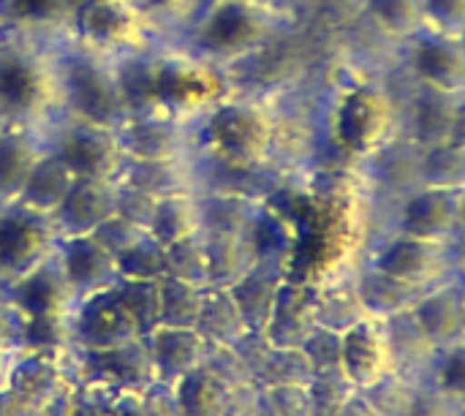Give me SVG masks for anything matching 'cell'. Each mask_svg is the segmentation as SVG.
Returning <instances> with one entry per match:
<instances>
[{"label":"cell","instance_id":"obj_13","mask_svg":"<svg viewBox=\"0 0 465 416\" xmlns=\"http://www.w3.org/2000/svg\"><path fill=\"white\" fill-rule=\"evenodd\" d=\"M351 22L384 52L387 63L411 35L425 27L422 0H346Z\"/></svg>","mask_w":465,"mask_h":416},{"label":"cell","instance_id":"obj_27","mask_svg":"<svg viewBox=\"0 0 465 416\" xmlns=\"http://www.w3.org/2000/svg\"><path fill=\"white\" fill-rule=\"evenodd\" d=\"M384 327H387V341H390V354H392L395 371L409 379L425 381L433 360L439 357V349L430 343V338L425 335V330L420 327L414 313L406 311L392 319H384Z\"/></svg>","mask_w":465,"mask_h":416},{"label":"cell","instance_id":"obj_37","mask_svg":"<svg viewBox=\"0 0 465 416\" xmlns=\"http://www.w3.org/2000/svg\"><path fill=\"white\" fill-rule=\"evenodd\" d=\"M117 294L128 313L134 316L139 335L147 338L155 327H161V278L158 281H120Z\"/></svg>","mask_w":465,"mask_h":416},{"label":"cell","instance_id":"obj_10","mask_svg":"<svg viewBox=\"0 0 465 416\" xmlns=\"http://www.w3.org/2000/svg\"><path fill=\"white\" fill-rule=\"evenodd\" d=\"M458 245L460 243H436L390 232L384 243L373 251L368 264L406 283L433 289L452 278H460Z\"/></svg>","mask_w":465,"mask_h":416},{"label":"cell","instance_id":"obj_30","mask_svg":"<svg viewBox=\"0 0 465 416\" xmlns=\"http://www.w3.org/2000/svg\"><path fill=\"white\" fill-rule=\"evenodd\" d=\"M74 183H76V177L68 172V166L46 144V153L35 163L22 196L16 199V204L35 210V213H44V215H52L60 207V202L68 196Z\"/></svg>","mask_w":465,"mask_h":416},{"label":"cell","instance_id":"obj_7","mask_svg":"<svg viewBox=\"0 0 465 416\" xmlns=\"http://www.w3.org/2000/svg\"><path fill=\"white\" fill-rule=\"evenodd\" d=\"M49 150L68 166L76 180H112L117 183L128 166L120 131L93 125L74 117H60L46 131Z\"/></svg>","mask_w":465,"mask_h":416},{"label":"cell","instance_id":"obj_43","mask_svg":"<svg viewBox=\"0 0 465 416\" xmlns=\"http://www.w3.org/2000/svg\"><path fill=\"white\" fill-rule=\"evenodd\" d=\"M302 354L308 357L313 376L338 373L343 371V335L327 327H316L302 343Z\"/></svg>","mask_w":465,"mask_h":416},{"label":"cell","instance_id":"obj_53","mask_svg":"<svg viewBox=\"0 0 465 416\" xmlns=\"http://www.w3.org/2000/svg\"><path fill=\"white\" fill-rule=\"evenodd\" d=\"M256 416H278V411L272 409L270 398L264 390H259V401H256Z\"/></svg>","mask_w":465,"mask_h":416},{"label":"cell","instance_id":"obj_24","mask_svg":"<svg viewBox=\"0 0 465 416\" xmlns=\"http://www.w3.org/2000/svg\"><path fill=\"white\" fill-rule=\"evenodd\" d=\"M44 153L46 134L0 125V207L16 204Z\"/></svg>","mask_w":465,"mask_h":416},{"label":"cell","instance_id":"obj_4","mask_svg":"<svg viewBox=\"0 0 465 416\" xmlns=\"http://www.w3.org/2000/svg\"><path fill=\"white\" fill-rule=\"evenodd\" d=\"M63 117L114 128L131 117V104L120 76V60L104 57L71 41H60Z\"/></svg>","mask_w":465,"mask_h":416},{"label":"cell","instance_id":"obj_22","mask_svg":"<svg viewBox=\"0 0 465 416\" xmlns=\"http://www.w3.org/2000/svg\"><path fill=\"white\" fill-rule=\"evenodd\" d=\"M411 313L439 352L465 343V302L460 278H452L425 292V297L411 308Z\"/></svg>","mask_w":465,"mask_h":416},{"label":"cell","instance_id":"obj_15","mask_svg":"<svg viewBox=\"0 0 465 416\" xmlns=\"http://www.w3.org/2000/svg\"><path fill=\"white\" fill-rule=\"evenodd\" d=\"M120 185L112 180H76L60 207L52 213L60 240L93 234L101 223L117 215Z\"/></svg>","mask_w":465,"mask_h":416},{"label":"cell","instance_id":"obj_32","mask_svg":"<svg viewBox=\"0 0 465 416\" xmlns=\"http://www.w3.org/2000/svg\"><path fill=\"white\" fill-rule=\"evenodd\" d=\"M368 319L357 286H354V272L351 275H338L330 278L327 283L319 286L316 294V327H327L332 332H346L357 322Z\"/></svg>","mask_w":465,"mask_h":416},{"label":"cell","instance_id":"obj_23","mask_svg":"<svg viewBox=\"0 0 465 416\" xmlns=\"http://www.w3.org/2000/svg\"><path fill=\"white\" fill-rule=\"evenodd\" d=\"M76 0H0V30L38 38L65 41Z\"/></svg>","mask_w":465,"mask_h":416},{"label":"cell","instance_id":"obj_19","mask_svg":"<svg viewBox=\"0 0 465 416\" xmlns=\"http://www.w3.org/2000/svg\"><path fill=\"white\" fill-rule=\"evenodd\" d=\"M316 294L319 286L286 278L262 332L272 349H302L308 335L316 330Z\"/></svg>","mask_w":465,"mask_h":416},{"label":"cell","instance_id":"obj_14","mask_svg":"<svg viewBox=\"0 0 465 416\" xmlns=\"http://www.w3.org/2000/svg\"><path fill=\"white\" fill-rule=\"evenodd\" d=\"M120 142L128 163L174 161L191 155V128L153 112H136L120 125Z\"/></svg>","mask_w":465,"mask_h":416},{"label":"cell","instance_id":"obj_1","mask_svg":"<svg viewBox=\"0 0 465 416\" xmlns=\"http://www.w3.org/2000/svg\"><path fill=\"white\" fill-rule=\"evenodd\" d=\"M354 74L330 79L319 117L322 139H313V153L324 144L322 169L368 180L371 169L401 142V84L387 63L357 65Z\"/></svg>","mask_w":465,"mask_h":416},{"label":"cell","instance_id":"obj_35","mask_svg":"<svg viewBox=\"0 0 465 416\" xmlns=\"http://www.w3.org/2000/svg\"><path fill=\"white\" fill-rule=\"evenodd\" d=\"M313 368L302 349H270L267 360L262 362L256 373V387L270 390V387H292V384H311Z\"/></svg>","mask_w":465,"mask_h":416},{"label":"cell","instance_id":"obj_20","mask_svg":"<svg viewBox=\"0 0 465 416\" xmlns=\"http://www.w3.org/2000/svg\"><path fill=\"white\" fill-rule=\"evenodd\" d=\"M395 362L390 354L384 319H362L343 332V373L357 390L371 387L381 376L392 373Z\"/></svg>","mask_w":465,"mask_h":416},{"label":"cell","instance_id":"obj_40","mask_svg":"<svg viewBox=\"0 0 465 416\" xmlns=\"http://www.w3.org/2000/svg\"><path fill=\"white\" fill-rule=\"evenodd\" d=\"M357 392L360 390L351 384V379L343 371L313 376L311 384H308L311 416H338Z\"/></svg>","mask_w":465,"mask_h":416},{"label":"cell","instance_id":"obj_29","mask_svg":"<svg viewBox=\"0 0 465 416\" xmlns=\"http://www.w3.org/2000/svg\"><path fill=\"white\" fill-rule=\"evenodd\" d=\"M147 232L163 248L199 234L202 232V196H199V191L172 193V196L155 199V210H153Z\"/></svg>","mask_w":465,"mask_h":416},{"label":"cell","instance_id":"obj_26","mask_svg":"<svg viewBox=\"0 0 465 416\" xmlns=\"http://www.w3.org/2000/svg\"><path fill=\"white\" fill-rule=\"evenodd\" d=\"M354 286H357L365 313L373 319H392L398 313H406L425 297V292H430V289L406 283L395 275H387L371 264H365L354 272Z\"/></svg>","mask_w":465,"mask_h":416},{"label":"cell","instance_id":"obj_34","mask_svg":"<svg viewBox=\"0 0 465 416\" xmlns=\"http://www.w3.org/2000/svg\"><path fill=\"white\" fill-rule=\"evenodd\" d=\"M202 297H204V286H193L180 278L163 275L161 278V327L196 330Z\"/></svg>","mask_w":465,"mask_h":416},{"label":"cell","instance_id":"obj_51","mask_svg":"<svg viewBox=\"0 0 465 416\" xmlns=\"http://www.w3.org/2000/svg\"><path fill=\"white\" fill-rule=\"evenodd\" d=\"M25 352H0V395L8 392V384H11V373L19 362Z\"/></svg>","mask_w":465,"mask_h":416},{"label":"cell","instance_id":"obj_50","mask_svg":"<svg viewBox=\"0 0 465 416\" xmlns=\"http://www.w3.org/2000/svg\"><path fill=\"white\" fill-rule=\"evenodd\" d=\"M109 416H147L142 406V395L139 392H120Z\"/></svg>","mask_w":465,"mask_h":416},{"label":"cell","instance_id":"obj_12","mask_svg":"<svg viewBox=\"0 0 465 416\" xmlns=\"http://www.w3.org/2000/svg\"><path fill=\"white\" fill-rule=\"evenodd\" d=\"M142 338L134 316L123 305L117 286L84 297L74 311V346L79 352H109Z\"/></svg>","mask_w":465,"mask_h":416},{"label":"cell","instance_id":"obj_44","mask_svg":"<svg viewBox=\"0 0 465 416\" xmlns=\"http://www.w3.org/2000/svg\"><path fill=\"white\" fill-rule=\"evenodd\" d=\"M144 234H147V232H144L142 226H136V223H131V221H125V218H120V215L109 218L106 223H101V226L93 232V237H95L109 253H114V256L125 253V251H128L134 243H139Z\"/></svg>","mask_w":465,"mask_h":416},{"label":"cell","instance_id":"obj_38","mask_svg":"<svg viewBox=\"0 0 465 416\" xmlns=\"http://www.w3.org/2000/svg\"><path fill=\"white\" fill-rule=\"evenodd\" d=\"M120 278L125 281H158L166 275V248L150 237V232L117 256Z\"/></svg>","mask_w":465,"mask_h":416},{"label":"cell","instance_id":"obj_52","mask_svg":"<svg viewBox=\"0 0 465 416\" xmlns=\"http://www.w3.org/2000/svg\"><path fill=\"white\" fill-rule=\"evenodd\" d=\"M338 416H381L365 398H362V392H357L346 406H343V411Z\"/></svg>","mask_w":465,"mask_h":416},{"label":"cell","instance_id":"obj_8","mask_svg":"<svg viewBox=\"0 0 465 416\" xmlns=\"http://www.w3.org/2000/svg\"><path fill=\"white\" fill-rule=\"evenodd\" d=\"M395 193L392 234L460 243L465 185H422L411 183Z\"/></svg>","mask_w":465,"mask_h":416},{"label":"cell","instance_id":"obj_25","mask_svg":"<svg viewBox=\"0 0 465 416\" xmlns=\"http://www.w3.org/2000/svg\"><path fill=\"white\" fill-rule=\"evenodd\" d=\"M144 341L155 365V381L163 384H174L191 371L202 368L210 346L196 330L185 327H155Z\"/></svg>","mask_w":465,"mask_h":416},{"label":"cell","instance_id":"obj_9","mask_svg":"<svg viewBox=\"0 0 465 416\" xmlns=\"http://www.w3.org/2000/svg\"><path fill=\"white\" fill-rule=\"evenodd\" d=\"M60 248L52 215L22 204L0 207V292L30 275Z\"/></svg>","mask_w":465,"mask_h":416},{"label":"cell","instance_id":"obj_45","mask_svg":"<svg viewBox=\"0 0 465 416\" xmlns=\"http://www.w3.org/2000/svg\"><path fill=\"white\" fill-rule=\"evenodd\" d=\"M25 324L27 316L0 294V352H25Z\"/></svg>","mask_w":465,"mask_h":416},{"label":"cell","instance_id":"obj_3","mask_svg":"<svg viewBox=\"0 0 465 416\" xmlns=\"http://www.w3.org/2000/svg\"><path fill=\"white\" fill-rule=\"evenodd\" d=\"M60 117V41L0 30V125L46 134Z\"/></svg>","mask_w":465,"mask_h":416},{"label":"cell","instance_id":"obj_31","mask_svg":"<svg viewBox=\"0 0 465 416\" xmlns=\"http://www.w3.org/2000/svg\"><path fill=\"white\" fill-rule=\"evenodd\" d=\"M196 332L207 343L234 346L251 330L245 327V322L240 316V308L232 300L229 289H223V286H204L202 311H199V319H196Z\"/></svg>","mask_w":465,"mask_h":416},{"label":"cell","instance_id":"obj_2","mask_svg":"<svg viewBox=\"0 0 465 416\" xmlns=\"http://www.w3.org/2000/svg\"><path fill=\"white\" fill-rule=\"evenodd\" d=\"M302 33L305 19L272 0H199L172 41L237 79Z\"/></svg>","mask_w":465,"mask_h":416},{"label":"cell","instance_id":"obj_47","mask_svg":"<svg viewBox=\"0 0 465 416\" xmlns=\"http://www.w3.org/2000/svg\"><path fill=\"white\" fill-rule=\"evenodd\" d=\"M406 416H463V406L452 403L450 398H444L441 392H436L433 387L422 381Z\"/></svg>","mask_w":465,"mask_h":416},{"label":"cell","instance_id":"obj_11","mask_svg":"<svg viewBox=\"0 0 465 416\" xmlns=\"http://www.w3.org/2000/svg\"><path fill=\"white\" fill-rule=\"evenodd\" d=\"M463 95L401 84V142L406 147L428 150L463 142Z\"/></svg>","mask_w":465,"mask_h":416},{"label":"cell","instance_id":"obj_18","mask_svg":"<svg viewBox=\"0 0 465 416\" xmlns=\"http://www.w3.org/2000/svg\"><path fill=\"white\" fill-rule=\"evenodd\" d=\"M82 371L93 381H104L120 392H144L155 381V365L144 338L109 352H82Z\"/></svg>","mask_w":465,"mask_h":416},{"label":"cell","instance_id":"obj_36","mask_svg":"<svg viewBox=\"0 0 465 416\" xmlns=\"http://www.w3.org/2000/svg\"><path fill=\"white\" fill-rule=\"evenodd\" d=\"M420 384L417 379H409L398 371L381 376L379 381H373L371 387L360 390L362 398L379 411L381 416H406L417 392H420Z\"/></svg>","mask_w":465,"mask_h":416},{"label":"cell","instance_id":"obj_21","mask_svg":"<svg viewBox=\"0 0 465 416\" xmlns=\"http://www.w3.org/2000/svg\"><path fill=\"white\" fill-rule=\"evenodd\" d=\"M289 278V262L286 259H275V256H259L256 264L237 281L229 286L232 300L240 308V316L245 322V327L251 332H264L278 292Z\"/></svg>","mask_w":465,"mask_h":416},{"label":"cell","instance_id":"obj_46","mask_svg":"<svg viewBox=\"0 0 465 416\" xmlns=\"http://www.w3.org/2000/svg\"><path fill=\"white\" fill-rule=\"evenodd\" d=\"M262 390V387H259ZM272 409L278 416H311V403H308V384H292V387H270L264 390Z\"/></svg>","mask_w":465,"mask_h":416},{"label":"cell","instance_id":"obj_28","mask_svg":"<svg viewBox=\"0 0 465 416\" xmlns=\"http://www.w3.org/2000/svg\"><path fill=\"white\" fill-rule=\"evenodd\" d=\"M202 237H204L210 286L229 289L259 259L256 248L251 243V232L248 234H234V232H207V229H202Z\"/></svg>","mask_w":465,"mask_h":416},{"label":"cell","instance_id":"obj_42","mask_svg":"<svg viewBox=\"0 0 465 416\" xmlns=\"http://www.w3.org/2000/svg\"><path fill=\"white\" fill-rule=\"evenodd\" d=\"M74 346V313L71 316H27L25 352H65Z\"/></svg>","mask_w":465,"mask_h":416},{"label":"cell","instance_id":"obj_6","mask_svg":"<svg viewBox=\"0 0 465 416\" xmlns=\"http://www.w3.org/2000/svg\"><path fill=\"white\" fill-rule=\"evenodd\" d=\"M390 71L401 84L465 95L463 33L422 27L390 54Z\"/></svg>","mask_w":465,"mask_h":416},{"label":"cell","instance_id":"obj_33","mask_svg":"<svg viewBox=\"0 0 465 416\" xmlns=\"http://www.w3.org/2000/svg\"><path fill=\"white\" fill-rule=\"evenodd\" d=\"M174 395L183 416H223L232 398V387L202 365L174 381Z\"/></svg>","mask_w":465,"mask_h":416},{"label":"cell","instance_id":"obj_5","mask_svg":"<svg viewBox=\"0 0 465 416\" xmlns=\"http://www.w3.org/2000/svg\"><path fill=\"white\" fill-rule=\"evenodd\" d=\"M65 41L112 60L139 54L161 41L134 0H82Z\"/></svg>","mask_w":465,"mask_h":416},{"label":"cell","instance_id":"obj_48","mask_svg":"<svg viewBox=\"0 0 465 416\" xmlns=\"http://www.w3.org/2000/svg\"><path fill=\"white\" fill-rule=\"evenodd\" d=\"M142 406L147 416H183L174 395V384H163V381H153L142 392Z\"/></svg>","mask_w":465,"mask_h":416},{"label":"cell","instance_id":"obj_39","mask_svg":"<svg viewBox=\"0 0 465 416\" xmlns=\"http://www.w3.org/2000/svg\"><path fill=\"white\" fill-rule=\"evenodd\" d=\"M166 275L180 278L193 286H210V270H207L202 232L166 248Z\"/></svg>","mask_w":465,"mask_h":416},{"label":"cell","instance_id":"obj_41","mask_svg":"<svg viewBox=\"0 0 465 416\" xmlns=\"http://www.w3.org/2000/svg\"><path fill=\"white\" fill-rule=\"evenodd\" d=\"M428 387H433L436 392H441L444 398H450L452 403L463 406L465 403V343L452 346L439 352V357L433 360L428 379Z\"/></svg>","mask_w":465,"mask_h":416},{"label":"cell","instance_id":"obj_17","mask_svg":"<svg viewBox=\"0 0 465 416\" xmlns=\"http://www.w3.org/2000/svg\"><path fill=\"white\" fill-rule=\"evenodd\" d=\"M0 294H5L25 316H71L79 305L57 253Z\"/></svg>","mask_w":465,"mask_h":416},{"label":"cell","instance_id":"obj_16","mask_svg":"<svg viewBox=\"0 0 465 416\" xmlns=\"http://www.w3.org/2000/svg\"><path fill=\"white\" fill-rule=\"evenodd\" d=\"M57 259L79 302L98 292L114 289L123 281L117 270V256L109 253L93 234L60 240Z\"/></svg>","mask_w":465,"mask_h":416},{"label":"cell","instance_id":"obj_49","mask_svg":"<svg viewBox=\"0 0 465 416\" xmlns=\"http://www.w3.org/2000/svg\"><path fill=\"white\" fill-rule=\"evenodd\" d=\"M256 401H259V387L256 384L234 387L223 416H256Z\"/></svg>","mask_w":465,"mask_h":416}]
</instances>
